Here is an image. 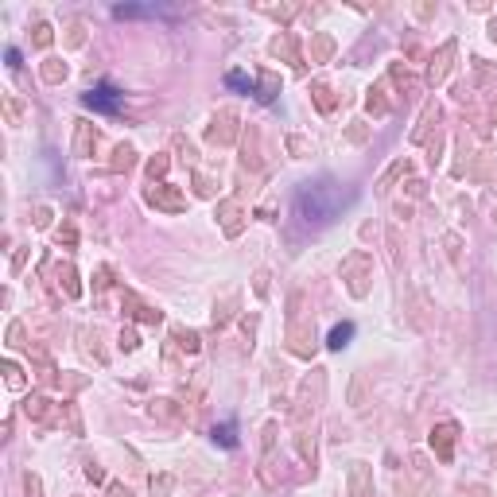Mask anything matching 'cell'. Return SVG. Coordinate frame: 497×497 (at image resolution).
<instances>
[{
    "label": "cell",
    "instance_id": "obj_1",
    "mask_svg": "<svg viewBox=\"0 0 497 497\" xmlns=\"http://www.w3.org/2000/svg\"><path fill=\"white\" fill-rule=\"evenodd\" d=\"M354 198V191H346L342 183L334 179H315V183H303L299 195H295V210H299L303 222H334L342 214V206Z\"/></svg>",
    "mask_w": 497,
    "mask_h": 497
},
{
    "label": "cell",
    "instance_id": "obj_2",
    "mask_svg": "<svg viewBox=\"0 0 497 497\" xmlns=\"http://www.w3.org/2000/svg\"><path fill=\"white\" fill-rule=\"evenodd\" d=\"M86 105L89 109H101V113H117V109H121V94L113 86H94L86 94Z\"/></svg>",
    "mask_w": 497,
    "mask_h": 497
},
{
    "label": "cell",
    "instance_id": "obj_3",
    "mask_svg": "<svg viewBox=\"0 0 497 497\" xmlns=\"http://www.w3.org/2000/svg\"><path fill=\"white\" fill-rule=\"evenodd\" d=\"M350 334H354V326H350V322H342V326H334V331H331V346H334V350H342V346L350 342Z\"/></svg>",
    "mask_w": 497,
    "mask_h": 497
},
{
    "label": "cell",
    "instance_id": "obj_4",
    "mask_svg": "<svg viewBox=\"0 0 497 497\" xmlns=\"http://www.w3.org/2000/svg\"><path fill=\"white\" fill-rule=\"evenodd\" d=\"M214 439L222 443V447H234L237 443V428L234 424H222V428H214Z\"/></svg>",
    "mask_w": 497,
    "mask_h": 497
},
{
    "label": "cell",
    "instance_id": "obj_5",
    "mask_svg": "<svg viewBox=\"0 0 497 497\" xmlns=\"http://www.w3.org/2000/svg\"><path fill=\"white\" fill-rule=\"evenodd\" d=\"M451 435H455V428H439V455L451 458Z\"/></svg>",
    "mask_w": 497,
    "mask_h": 497
},
{
    "label": "cell",
    "instance_id": "obj_6",
    "mask_svg": "<svg viewBox=\"0 0 497 497\" xmlns=\"http://www.w3.org/2000/svg\"><path fill=\"white\" fill-rule=\"evenodd\" d=\"M229 86H237V89H253V82L245 78V74H237V70H234V74H229Z\"/></svg>",
    "mask_w": 497,
    "mask_h": 497
}]
</instances>
